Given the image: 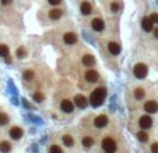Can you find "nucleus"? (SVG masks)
Here are the masks:
<instances>
[{
  "instance_id": "28",
  "label": "nucleus",
  "mask_w": 158,
  "mask_h": 153,
  "mask_svg": "<svg viewBox=\"0 0 158 153\" xmlns=\"http://www.w3.org/2000/svg\"><path fill=\"white\" fill-rule=\"evenodd\" d=\"M51 153H63V152L58 145H53V146H51Z\"/></svg>"
},
{
  "instance_id": "14",
  "label": "nucleus",
  "mask_w": 158,
  "mask_h": 153,
  "mask_svg": "<svg viewBox=\"0 0 158 153\" xmlns=\"http://www.w3.org/2000/svg\"><path fill=\"white\" fill-rule=\"evenodd\" d=\"M108 51H109L112 55H119L120 54V47H119V44L110 41L109 44H108Z\"/></svg>"
},
{
  "instance_id": "32",
  "label": "nucleus",
  "mask_w": 158,
  "mask_h": 153,
  "mask_svg": "<svg viewBox=\"0 0 158 153\" xmlns=\"http://www.w3.org/2000/svg\"><path fill=\"white\" fill-rule=\"evenodd\" d=\"M49 4H52V6H58V4L62 3V0H48Z\"/></svg>"
},
{
  "instance_id": "2",
  "label": "nucleus",
  "mask_w": 158,
  "mask_h": 153,
  "mask_svg": "<svg viewBox=\"0 0 158 153\" xmlns=\"http://www.w3.org/2000/svg\"><path fill=\"white\" fill-rule=\"evenodd\" d=\"M133 73H134V76H136L137 79H144L148 73V68L144 65V63H137V65L134 66V69H133Z\"/></svg>"
},
{
  "instance_id": "26",
  "label": "nucleus",
  "mask_w": 158,
  "mask_h": 153,
  "mask_svg": "<svg viewBox=\"0 0 158 153\" xmlns=\"http://www.w3.org/2000/svg\"><path fill=\"white\" fill-rule=\"evenodd\" d=\"M27 55V51H25V48H18V49H17V56H18V58H24V56H25Z\"/></svg>"
},
{
  "instance_id": "11",
  "label": "nucleus",
  "mask_w": 158,
  "mask_h": 153,
  "mask_svg": "<svg viewBox=\"0 0 158 153\" xmlns=\"http://www.w3.org/2000/svg\"><path fill=\"white\" fill-rule=\"evenodd\" d=\"M74 103H76V106H78L80 108H85V107L88 106V101L85 99L84 96H76V99H74Z\"/></svg>"
},
{
  "instance_id": "23",
  "label": "nucleus",
  "mask_w": 158,
  "mask_h": 153,
  "mask_svg": "<svg viewBox=\"0 0 158 153\" xmlns=\"http://www.w3.org/2000/svg\"><path fill=\"white\" fill-rule=\"evenodd\" d=\"M63 143H64L67 148L73 146V143H74V142H73V138H71L70 135H64V136H63Z\"/></svg>"
},
{
  "instance_id": "4",
  "label": "nucleus",
  "mask_w": 158,
  "mask_h": 153,
  "mask_svg": "<svg viewBox=\"0 0 158 153\" xmlns=\"http://www.w3.org/2000/svg\"><path fill=\"white\" fill-rule=\"evenodd\" d=\"M98 79H99V75L97 70L88 69L85 72V80L90 82V83H95V82H98Z\"/></svg>"
},
{
  "instance_id": "5",
  "label": "nucleus",
  "mask_w": 158,
  "mask_h": 153,
  "mask_svg": "<svg viewBox=\"0 0 158 153\" xmlns=\"http://www.w3.org/2000/svg\"><path fill=\"white\" fill-rule=\"evenodd\" d=\"M139 125H140V128H143V129H148V128H151V125H153V120H151V117H148V115H143V117H140V120H139Z\"/></svg>"
},
{
  "instance_id": "29",
  "label": "nucleus",
  "mask_w": 158,
  "mask_h": 153,
  "mask_svg": "<svg viewBox=\"0 0 158 153\" xmlns=\"http://www.w3.org/2000/svg\"><path fill=\"white\" fill-rule=\"evenodd\" d=\"M110 10L114 11V13H116V11L119 10V3H116V2H115V3L110 4Z\"/></svg>"
},
{
  "instance_id": "33",
  "label": "nucleus",
  "mask_w": 158,
  "mask_h": 153,
  "mask_svg": "<svg viewBox=\"0 0 158 153\" xmlns=\"http://www.w3.org/2000/svg\"><path fill=\"white\" fill-rule=\"evenodd\" d=\"M154 37H155V38H157V40H158V27L154 30Z\"/></svg>"
},
{
  "instance_id": "34",
  "label": "nucleus",
  "mask_w": 158,
  "mask_h": 153,
  "mask_svg": "<svg viewBox=\"0 0 158 153\" xmlns=\"http://www.w3.org/2000/svg\"><path fill=\"white\" fill-rule=\"evenodd\" d=\"M10 2H11V0H2V3H3V4H8Z\"/></svg>"
},
{
  "instance_id": "20",
  "label": "nucleus",
  "mask_w": 158,
  "mask_h": 153,
  "mask_svg": "<svg viewBox=\"0 0 158 153\" xmlns=\"http://www.w3.org/2000/svg\"><path fill=\"white\" fill-rule=\"evenodd\" d=\"M92 143H94V139H92L91 136H85V138H83V145H84V148H91Z\"/></svg>"
},
{
  "instance_id": "16",
  "label": "nucleus",
  "mask_w": 158,
  "mask_h": 153,
  "mask_svg": "<svg viewBox=\"0 0 158 153\" xmlns=\"http://www.w3.org/2000/svg\"><path fill=\"white\" fill-rule=\"evenodd\" d=\"M83 65L84 66H94L95 65V58L92 56V55H84L83 56Z\"/></svg>"
},
{
  "instance_id": "10",
  "label": "nucleus",
  "mask_w": 158,
  "mask_h": 153,
  "mask_svg": "<svg viewBox=\"0 0 158 153\" xmlns=\"http://www.w3.org/2000/svg\"><path fill=\"white\" fill-rule=\"evenodd\" d=\"M141 27H143L144 31H147V33H150V31H153V27H154V23H153V20H151L150 17H144L143 21H141Z\"/></svg>"
},
{
  "instance_id": "31",
  "label": "nucleus",
  "mask_w": 158,
  "mask_h": 153,
  "mask_svg": "<svg viewBox=\"0 0 158 153\" xmlns=\"http://www.w3.org/2000/svg\"><path fill=\"white\" fill-rule=\"evenodd\" d=\"M151 150H153V153H158V143L157 142H154L151 145Z\"/></svg>"
},
{
  "instance_id": "22",
  "label": "nucleus",
  "mask_w": 158,
  "mask_h": 153,
  "mask_svg": "<svg viewBox=\"0 0 158 153\" xmlns=\"http://www.w3.org/2000/svg\"><path fill=\"white\" fill-rule=\"evenodd\" d=\"M8 47L7 45H0V56H3V58H7L8 56Z\"/></svg>"
},
{
  "instance_id": "17",
  "label": "nucleus",
  "mask_w": 158,
  "mask_h": 153,
  "mask_svg": "<svg viewBox=\"0 0 158 153\" xmlns=\"http://www.w3.org/2000/svg\"><path fill=\"white\" fill-rule=\"evenodd\" d=\"M63 11L60 10V9H53V10L49 11V17L52 18V20H59L60 17H62Z\"/></svg>"
},
{
  "instance_id": "12",
  "label": "nucleus",
  "mask_w": 158,
  "mask_h": 153,
  "mask_svg": "<svg viewBox=\"0 0 158 153\" xmlns=\"http://www.w3.org/2000/svg\"><path fill=\"white\" fill-rule=\"evenodd\" d=\"M60 107H62V110L64 111V113H73V110H74L73 103L70 101V100H63Z\"/></svg>"
},
{
  "instance_id": "9",
  "label": "nucleus",
  "mask_w": 158,
  "mask_h": 153,
  "mask_svg": "<svg viewBox=\"0 0 158 153\" xmlns=\"http://www.w3.org/2000/svg\"><path fill=\"white\" fill-rule=\"evenodd\" d=\"M107 124H108L107 115H98V117H95V120H94V125H95L97 128H104Z\"/></svg>"
},
{
  "instance_id": "13",
  "label": "nucleus",
  "mask_w": 158,
  "mask_h": 153,
  "mask_svg": "<svg viewBox=\"0 0 158 153\" xmlns=\"http://www.w3.org/2000/svg\"><path fill=\"white\" fill-rule=\"evenodd\" d=\"M80 10H81V13H83L84 16H90V14H91V11H92L91 3H90V2H83V3H81Z\"/></svg>"
},
{
  "instance_id": "7",
  "label": "nucleus",
  "mask_w": 158,
  "mask_h": 153,
  "mask_svg": "<svg viewBox=\"0 0 158 153\" xmlns=\"http://www.w3.org/2000/svg\"><path fill=\"white\" fill-rule=\"evenodd\" d=\"M144 110L147 111L148 114H154L158 111V104L157 101H147L144 104Z\"/></svg>"
},
{
  "instance_id": "30",
  "label": "nucleus",
  "mask_w": 158,
  "mask_h": 153,
  "mask_svg": "<svg viewBox=\"0 0 158 153\" xmlns=\"http://www.w3.org/2000/svg\"><path fill=\"white\" fill-rule=\"evenodd\" d=\"M150 18L153 20V23H154V24H158V13H153V14L150 16Z\"/></svg>"
},
{
  "instance_id": "21",
  "label": "nucleus",
  "mask_w": 158,
  "mask_h": 153,
  "mask_svg": "<svg viewBox=\"0 0 158 153\" xmlns=\"http://www.w3.org/2000/svg\"><path fill=\"white\" fill-rule=\"evenodd\" d=\"M144 94H146V91H144L141 87H139V89H136V90H134V97H136L137 100H141L144 97Z\"/></svg>"
},
{
  "instance_id": "27",
  "label": "nucleus",
  "mask_w": 158,
  "mask_h": 153,
  "mask_svg": "<svg viewBox=\"0 0 158 153\" xmlns=\"http://www.w3.org/2000/svg\"><path fill=\"white\" fill-rule=\"evenodd\" d=\"M7 122H8V117L6 114H2L0 115V125H6Z\"/></svg>"
},
{
  "instance_id": "8",
  "label": "nucleus",
  "mask_w": 158,
  "mask_h": 153,
  "mask_svg": "<svg viewBox=\"0 0 158 153\" xmlns=\"http://www.w3.org/2000/svg\"><path fill=\"white\" fill-rule=\"evenodd\" d=\"M91 27L95 30V31H104V28H105V23H104L101 18L97 17L91 21Z\"/></svg>"
},
{
  "instance_id": "3",
  "label": "nucleus",
  "mask_w": 158,
  "mask_h": 153,
  "mask_svg": "<svg viewBox=\"0 0 158 153\" xmlns=\"http://www.w3.org/2000/svg\"><path fill=\"white\" fill-rule=\"evenodd\" d=\"M102 149L105 153H115L116 152V143L112 138H105L102 141Z\"/></svg>"
},
{
  "instance_id": "6",
  "label": "nucleus",
  "mask_w": 158,
  "mask_h": 153,
  "mask_svg": "<svg viewBox=\"0 0 158 153\" xmlns=\"http://www.w3.org/2000/svg\"><path fill=\"white\" fill-rule=\"evenodd\" d=\"M63 41H64V44H67V45H73L77 42V35L74 33H66L63 35Z\"/></svg>"
},
{
  "instance_id": "25",
  "label": "nucleus",
  "mask_w": 158,
  "mask_h": 153,
  "mask_svg": "<svg viewBox=\"0 0 158 153\" xmlns=\"http://www.w3.org/2000/svg\"><path fill=\"white\" fill-rule=\"evenodd\" d=\"M24 79H25L27 82L34 80V72L32 70H25V72H24Z\"/></svg>"
},
{
  "instance_id": "19",
  "label": "nucleus",
  "mask_w": 158,
  "mask_h": 153,
  "mask_svg": "<svg viewBox=\"0 0 158 153\" xmlns=\"http://www.w3.org/2000/svg\"><path fill=\"white\" fill-rule=\"evenodd\" d=\"M137 139H139L140 142H147L148 141V135L146 131H140L137 132Z\"/></svg>"
},
{
  "instance_id": "18",
  "label": "nucleus",
  "mask_w": 158,
  "mask_h": 153,
  "mask_svg": "<svg viewBox=\"0 0 158 153\" xmlns=\"http://www.w3.org/2000/svg\"><path fill=\"white\" fill-rule=\"evenodd\" d=\"M11 150V145L7 142V141H4V142L0 143V152L3 153H8Z\"/></svg>"
},
{
  "instance_id": "15",
  "label": "nucleus",
  "mask_w": 158,
  "mask_h": 153,
  "mask_svg": "<svg viewBox=\"0 0 158 153\" xmlns=\"http://www.w3.org/2000/svg\"><path fill=\"white\" fill-rule=\"evenodd\" d=\"M10 136L11 139H20L22 136V129L18 127H13L10 129Z\"/></svg>"
},
{
  "instance_id": "24",
  "label": "nucleus",
  "mask_w": 158,
  "mask_h": 153,
  "mask_svg": "<svg viewBox=\"0 0 158 153\" xmlns=\"http://www.w3.org/2000/svg\"><path fill=\"white\" fill-rule=\"evenodd\" d=\"M32 97H34V100H35L37 103H42V101H44V99H45V96L42 94L41 91H37V93H34Z\"/></svg>"
},
{
  "instance_id": "1",
  "label": "nucleus",
  "mask_w": 158,
  "mask_h": 153,
  "mask_svg": "<svg viewBox=\"0 0 158 153\" xmlns=\"http://www.w3.org/2000/svg\"><path fill=\"white\" fill-rule=\"evenodd\" d=\"M105 97H107V90H105V89L104 87L95 89V90L92 91L91 97H90V104H91L92 107H99L104 103Z\"/></svg>"
}]
</instances>
